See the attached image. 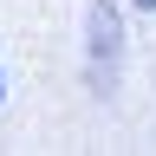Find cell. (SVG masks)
<instances>
[{
  "label": "cell",
  "mask_w": 156,
  "mask_h": 156,
  "mask_svg": "<svg viewBox=\"0 0 156 156\" xmlns=\"http://www.w3.org/2000/svg\"><path fill=\"white\" fill-rule=\"evenodd\" d=\"M130 7H143V13H156V0H130Z\"/></svg>",
  "instance_id": "cell-1"
}]
</instances>
